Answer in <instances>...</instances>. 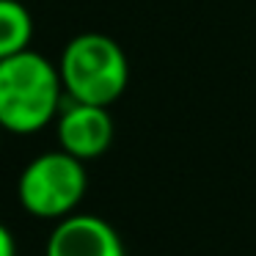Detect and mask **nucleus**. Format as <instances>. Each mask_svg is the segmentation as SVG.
I'll return each instance as SVG.
<instances>
[{"instance_id":"f257e3e1","label":"nucleus","mask_w":256,"mask_h":256,"mask_svg":"<svg viewBox=\"0 0 256 256\" xmlns=\"http://www.w3.org/2000/svg\"><path fill=\"white\" fill-rule=\"evenodd\" d=\"M61 72L34 50L0 61V127L28 135L50 124L61 105Z\"/></svg>"},{"instance_id":"f03ea898","label":"nucleus","mask_w":256,"mask_h":256,"mask_svg":"<svg viewBox=\"0 0 256 256\" xmlns=\"http://www.w3.org/2000/svg\"><path fill=\"white\" fill-rule=\"evenodd\" d=\"M61 83L74 102L108 108L124 94L130 66L124 50L102 34H83L61 56Z\"/></svg>"},{"instance_id":"7ed1b4c3","label":"nucleus","mask_w":256,"mask_h":256,"mask_svg":"<svg viewBox=\"0 0 256 256\" xmlns=\"http://www.w3.org/2000/svg\"><path fill=\"white\" fill-rule=\"evenodd\" d=\"M83 160L69 152H47L25 166L20 176V201L36 218H66L86 193Z\"/></svg>"},{"instance_id":"20e7f679","label":"nucleus","mask_w":256,"mask_h":256,"mask_svg":"<svg viewBox=\"0 0 256 256\" xmlns=\"http://www.w3.org/2000/svg\"><path fill=\"white\" fill-rule=\"evenodd\" d=\"M47 256H124L122 237L96 215H66L47 242Z\"/></svg>"},{"instance_id":"39448f33","label":"nucleus","mask_w":256,"mask_h":256,"mask_svg":"<svg viewBox=\"0 0 256 256\" xmlns=\"http://www.w3.org/2000/svg\"><path fill=\"white\" fill-rule=\"evenodd\" d=\"M58 140L61 149L78 160L100 157L113 140V118L108 108L72 100V105L58 118Z\"/></svg>"},{"instance_id":"423d86ee","label":"nucleus","mask_w":256,"mask_h":256,"mask_svg":"<svg viewBox=\"0 0 256 256\" xmlns=\"http://www.w3.org/2000/svg\"><path fill=\"white\" fill-rule=\"evenodd\" d=\"M30 36L34 22L28 8L17 0H0V61L28 50Z\"/></svg>"},{"instance_id":"0eeeda50","label":"nucleus","mask_w":256,"mask_h":256,"mask_svg":"<svg viewBox=\"0 0 256 256\" xmlns=\"http://www.w3.org/2000/svg\"><path fill=\"white\" fill-rule=\"evenodd\" d=\"M0 256H17V248H14V237L3 223H0Z\"/></svg>"},{"instance_id":"6e6552de","label":"nucleus","mask_w":256,"mask_h":256,"mask_svg":"<svg viewBox=\"0 0 256 256\" xmlns=\"http://www.w3.org/2000/svg\"><path fill=\"white\" fill-rule=\"evenodd\" d=\"M0 132H3V127H0Z\"/></svg>"}]
</instances>
